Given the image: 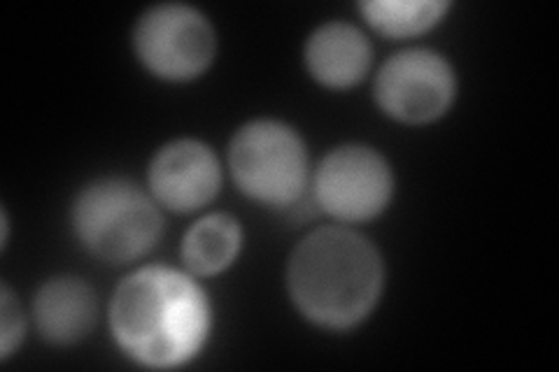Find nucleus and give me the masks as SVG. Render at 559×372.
<instances>
[{
	"mask_svg": "<svg viewBox=\"0 0 559 372\" xmlns=\"http://www.w3.org/2000/svg\"><path fill=\"white\" fill-rule=\"evenodd\" d=\"M108 324L117 349L135 365L175 370L201 357L213 335L215 310L197 275L147 263L117 285Z\"/></svg>",
	"mask_w": 559,
	"mask_h": 372,
	"instance_id": "1",
	"label": "nucleus"
},
{
	"mask_svg": "<svg viewBox=\"0 0 559 372\" xmlns=\"http://www.w3.org/2000/svg\"><path fill=\"white\" fill-rule=\"evenodd\" d=\"M384 259L373 240L334 224L314 228L294 247L285 287L308 324L345 333L369 319L384 293Z\"/></svg>",
	"mask_w": 559,
	"mask_h": 372,
	"instance_id": "2",
	"label": "nucleus"
},
{
	"mask_svg": "<svg viewBox=\"0 0 559 372\" xmlns=\"http://www.w3.org/2000/svg\"><path fill=\"white\" fill-rule=\"evenodd\" d=\"M70 226L86 254L108 265H129L162 242L164 209L147 187L105 175L75 193Z\"/></svg>",
	"mask_w": 559,
	"mask_h": 372,
	"instance_id": "3",
	"label": "nucleus"
},
{
	"mask_svg": "<svg viewBox=\"0 0 559 372\" xmlns=\"http://www.w3.org/2000/svg\"><path fill=\"white\" fill-rule=\"evenodd\" d=\"M226 168L245 199L273 209L301 201L312 180L304 135L273 117L242 123L226 149Z\"/></svg>",
	"mask_w": 559,
	"mask_h": 372,
	"instance_id": "4",
	"label": "nucleus"
},
{
	"mask_svg": "<svg viewBox=\"0 0 559 372\" xmlns=\"http://www.w3.org/2000/svg\"><path fill=\"white\" fill-rule=\"evenodd\" d=\"M138 63L156 80L187 84L203 77L217 57V31L207 14L187 3H156L131 31Z\"/></svg>",
	"mask_w": 559,
	"mask_h": 372,
	"instance_id": "5",
	"label": "nucleus"
},
{
	"mask_svg": "<svg viewBox=\"0 0 559 372\" xmlns=\"http://www.w3.org/2000/svg\"><path fill=\"white\" fill-rule=\"evenodd\" d=\"M312 196L326 217L353 226L378 219L394 199V168L380 149L347 143L329 149L312 170Z\"/></svg>",
	"mask_w": 559,
	"mask_h": 372,
	"instance_id": "6",
	"label": "nucleus"
},
{
	"mask_svg": "<svg viewBox=\"0 0 559 372\" xmlns=\"http://www.w3.org/2000/svg\"><path fill=\"white\" fill-rule=\"evenodd\" d=\"M460 94L452 61L431 47L401 49L384 61L373 80L378 110L406 127L443 119Z\"/></svg>",
	"mask_w": 559,
	"mask_h": 372,
	"instance_id": "7",
	"label": "nucleus"
},
{
	"mask_svg": "<svg viewBox=\"0 0 559 372\" xmlns=\"http://www.w3.org/2000/svg\"><path fill=\"white\" fill-rule=\"evenodd\" d=\"M224 184L217 152L199 137H175L154 152L147 166V191L162 209L194 215L213 203Z\"/></svg>",
	"mask_w": 559,
	"mask_h": 372,
	"instance_id": "8",
	"label": "nucleus"
},
{
	"mask_svg": "<svg viewBox=\"0 0 559 372\" xmlns=\"http://www.w3.org/2000/svg\"><path fill=\"white\" fill-rule=\"evenodd\" d=\"M304 65L320 86L347 92L371 75L373 45L357 24L331 20L306 38Z\"/></svg>",
	"mask_w": 559,
	"mask_h": 372,
	"instance_id": "9",
	"label": "nucleus"
},
{
	"mask_svg": "<svg viewBox=\"0 0 559 372\" xmlns=\"http://www.w3.org/2000/svg\"><path fill=\"white\" fill-rule=\"evenodd\" d=\"M31 314L40 338L51 347H73L92 335L98 319V300L90 281L59 275L35 291Z\"/></svg>",
	"mask_w": 559,
	"mask_h": 372,
	"instance_id": "10",
	"label": "nucleus"
},
{
	"mask_svg": "<svg viewBox=\"0 0 559 372\" xmlns=\"http://www.w3.org/2000/svg\"><path fill=\"white\" fill-rule=\"evenodd\" d=\"M242 244L245 230L231 212H207L185 230L180 259L199 279L217 277L238 261Z\"/></svg>",
	"mask_w": 559,
	"mask_h": 372,
	"instance_id": "11",
	"label": "nucleus"
},
{
	"mask_svg": "<svg viewBox=\"0 0 559 372\" xmlns=\"http://www.w3.org/2000/svg\"><path fill=\"white\" fill-rule=\"evenodd\" d=\"M364 22L384 38L406 40L425 35L450 14V0H364L357 5Z\"/></svg>",
	"mask_w": 559,
	"mask_h": 372,
	"instance_id": "12",
	"label": "nucleus"
},
{
	"mask_svg": "<svg viewBox=\"0 0 559 372\" xmlns=\"http://www.w3.org/2000/svg\"><path fill=\"white\" fill-rule=\"evenodd\" d=\"M26 338V316L8 281L0 287V361L8 363Z\"/></svg>",
	"mask_w": 559,
	"mask_h": 372,
	"instance_id": "13",
	"label": "nucleus"
}]
</instances>
